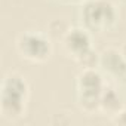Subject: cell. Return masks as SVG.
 Instances as JSON below:
<instances>
[{
	"label": "cell",
	"instance_id": "6da1fadb",
	"mask_svg": "<svg viewBox=\"0 0 126 126\" xmlns=\"http://www.w3.org/2000/svg\"><path fill=\"white\" fill-rule=\"evenodd\" d=\"M82 21L91 30L111 28L116 22V9L108 0H89L82 9Z\"/></svg>",
	"mask_w": 126,
	"mask_h": 126
},
{
	"label": "cell",
	"instance_id": "7a4b0ae2",
	"mask_svg": "<svg viewBox=\"0 0 126 126\" xmlns=\"http://www.w3.org/2000/svg\"><path fill=\"white\" fill-rule=\"evenodd\" d=\"M16 47L19 53L34 62H42L50 55V43L49 40L39 33H24L16 40Z\"/></svg>",
	"mask_w": 126,
	"mask_h": 126
},
{
	"label": "cell",
	"instance_id": "3957f363",
	"mask_svg": "<svg viewBox=\"0 0 126 126\" xmlns=\"http://www.w3.org/2000/svg\"><path fill=\"white\" fill-rule=\"evenodd\" d=\"M99 65L104 71L113 74L117 80L126 83V61L122 52L116 49H105L99 55Z\"/></svg>",
	"mask_w": 126,
	"mask_h": 126
},
{
	"label": "cell",
	"instance_id": "277c9868",
	"mask_svg": "<svg viewBox=\"0 0 126 126\" xmlns=\"http://www.w3.org/2000/svg\"><path fill=\"white\" fill-rule=\"evenodd\" d=\"M25 108V95L15 94L2 89L0 95V111L8 119H18L22 116Z\"/></svg>",
	"mask_w": 126,
	"mask_h": 126
},
{
	"label": "cell",
	"instance_id": "5b68a950",
	"mask_svg": "<svg viewBox=\"0 0 126 126\" xmlns=\"http://www.w3.org/2000/svg\"><path fill=\"white\" fill-rule=\"evenodd\" d=\"M64 47L70 55L77 58L79 55H82L85 50H88L91 47L89 34L85 30H80V28L68 30L67 34L64 36Z\"/></svg>",
	"mask_w": 126,
	"mask_h": 126
},
{
	"label": "cell",
	"instance_id": "8992f818",
	"mask_svg": "<svg viewBox=\"0 0 126 126\" xmlns=\"http://www.w3.org/2000/svg\"><path fill=\"white\" fill-rule=\"evenodd\" d=\"M77 89H79V92H98V94H101L104 89L101 74L95 68H85L77 77Z\"/></svg>",
	"mask_w": 126,
	"mask_h": 126
},
{
	"label": "cell",
	"instance_id": "52a82bcc",
	"mask_svg": "<svg viewBox=\"0 0 126 126\" xmlns=\"http://www.w3.org/2000/svg\"><path fill=\"white\" fill-rule=\"evenodd\" d=\"M101 108L110 114H117L122 108V101L117 92L111 88H105L101 92Z\"/></svg>",
	"mask_w": 126,
	"mask_h": 126
},
{
	"label": "cell",
	"instance_id": "ba28073f",
	"mask_svg": "<svg viewBox=\"0 0 126 126\" xmlns=\"http://www.w3.org/2000/svg\"><path fill=\"white\" fill-rule=\"evenodd\" d=\"M2 89L5 91H11V92H15V94H21V95H25L28 94V85L27 82L18 76V74H9L5 77L3 83H2Z\"/></svg>",
	"mask_w": 126,
	"mask_h": 126
},
{
	"label": "cell",
	"instance_id": "9c48e42d",
	"mask_svg": "<svg viewBox=\"0 0 126 126\" xmlns=\"http://www.w3.org/2000/svg\"><path fill=\"white\" fill-rule=\"evenodd\" d=\"M79 105L85 111H95L101 107V94L98 92H79L77 94Z\"/></svg>",
	"mask_w": 126,
	"mask_h": 126
},
{
	"label": "cell",
	"instance_id": "30bf717a",
	"mask_svg": "<svg viewBox=\"0 0 126 126\" xmlns=\"http://www.w3.org/2000/svg\"><path fill=\"white\" fill-rule=\"evenodd\" d=\"M76 61L79 62V65L85 70V68H95L98 64H99V55L92 49L89 47L88 50H85L82 55H79L76 58Z\"/></svg>",
	"mask_w": 126,
	"mask_h": 126
},
{
	"label": "cell",
	"instance_id": "8fae6325",
	"mask_svg": "<svg viewBox=\"0 0 126 126\" xmlns=\"http://www.w3.org/2000/svg\"><path fill=\"white\" fill-rule=\"evenodd\" d=\"M114 123H117V125H123V126H126V110H123V111H119V113L116 114V119H114Z\"/></svg>",
	"mask_w": 126,
	"mask_h": 126
},
{
	"label": "cell",
	"instance_id": "7c38bea8",
	"mask_svg": "<svg viewBox=\"0 0 126 126\" xmlns=\"http://www.w3.org/2000/svg\"><path fill=\"white\" fill-rule=\"evenodd\" d=\"M122 55H123V58H125V61H126V45H123V47H122Z\"/></svg>",
	"mask_w": 126,
	"mask_h": 126
},
{
	"label": "cell",
	"instance_id": "4fadbf2b",
	"mask_svg": "<svg viewBox=\"0 0 126 126\" xmlns=\"http://www.w3.org/2000/svg\"><path fill=\"white\" fill-rule=\"evenodd\" d=\"M64 2H77V0H64Z\"/></svg>",
	"mask_w": 126,
	"mask_h": 126
},
{
	"label": "cell",
	"instance_id": "5bb4252c",
	"mask_svg": "<svg viewBox=\"0 0 126 126\" xmlns=\"http://www.w3.org/2000/svg\"><path fill=\"white\" fill-rule=\"evenodd\" d=\"M108 2H111V0H108Z\"/></svg>",
	"mask_w": 126,
	"mask_h": 126
}]
</instances>
